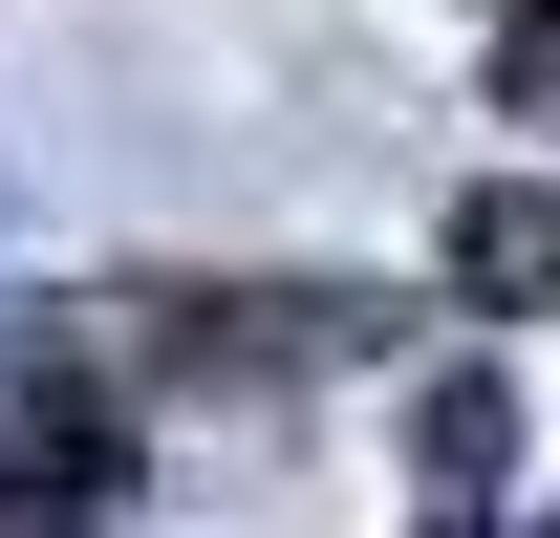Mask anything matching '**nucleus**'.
I'll use <instances>...</instances> for the list:
<instances>
[{"instance_id": "f03ea898", "label": "nucleus", "mask_w": 560, "mask_h": 538, "mask_svg": "<svg viewBox=\"0 0 560 538\" xmlns=\"http://www.w3.org/2000/svg\"><path fill=\"white\" fill-rule=\"evenodd\" d=\"M410 473L475 517L495 473H517V388H495V366H431V388H410Z\"/></svg>"}, {"instance_id": "7ed1b4c3", "label": "nucleus", "mask_w": 560, "mask_h": 538, "mask_svg": "<svg viewBox=\"0 0 560 538\" xmlns=\"http://www.w3.org/2000/svg\"><path fill=\"white\" fill-rule=\"evenodd\" d=\"M453 280H475V302H560V195H539V173L453 195Z\"/></svg>"}, {"instance_id": "f257e3e1", "label": "nucleus", "mask_w": 560, "mask_h": 538, "mask_svg": "<svg viewBox=\"0 0 560 538\" xmlns=\"http://www.w3.org/2000/svg\"><path fill=\"white\" fill-rule=\"evenodd\" d=\"M108 495V409H86V344L44 302H0V517H86Z\"/></svg>"}, {"instance_id": "20e7f679", "label": "nucleus", "mask_w": 560, "mask_h": 538, "mask_svg": "<svg viewBox=\"0 0 560 538\" xmlns=\"http://www.w3.org/2000/svg\"><path fill=\"white\" fill-rule=\"evenodd\" d=\"M539 538H560V517H539Z\"/></svg>"}]
</instances>
